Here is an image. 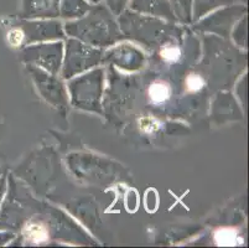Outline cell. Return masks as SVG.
<instances>
[{
    "instance_id": "6da1fadb",
    "label": "cell",
    "mask_w": 249,
    "mask_h": 248,
    "mask_svg": "<svg viewBox=\"0 0 249 248\" xmlns=\"http://www.w3.org/2000/svg\"><path fill=\"white\" fill-rule=\"evenodd\" d=\"M22 233H24L25 238L34 245L44 243L49 240V231H47L46 226L38 224V222L26 225Z\"/></svg>"
},
{
    "instance_id": "ba28073f",
    "label": "cell",
    "mask_w": 249,
    "mask_h": 248,
    "mask_svg": "<svg viewBox=\"0 0 249 248\" xmlns=\"http://www.w3.org/2000/svg\"><path fill=\"white\" fill-rule=\"evenodd\" d=\"M8 41L11 46H20L24 41V33L20 29H13L8 34Z\"/></svg>"
},
{
    "instance_id": "277c9868",
    "label": "cell",
    "mask_w": 249,
    "mask_h": 248,
    "mask_svg": "<svg viewBox=\"0 0 249 248\" xmlns=\"http://www.w3.org/2000/svg\"><path fill=\"white\" fill-rule=\"evenodd\" d=\"M58 0H26V8L33 13H55Z\"/></svg>"
},
{
    "instance_id": "9c48e42d",
    "label": "cell",
    "mask_w": 249,
    "mask_h": 248,
    "mask_svg": "<svg viewBox=\"0 0 249 248\" xmlns=\"http://www.w3.org/2000/svg\"><path fill=\"white\" fill-rule=\"evenodd\" d=\"M218 1H223V0H198L201 8H206L207 5H211L213 3H218Z\"/></svg>"
},
{
    "instance_id": "52a82bcc",
    "label": "cell",
    "mask_w": 249,
    "mask_h": 248,
    "mask_svg": "<svg viewBox=\"0 0 249 248\" xmlns=\"http://www.w3.org/2000/svg\"><path fill=\"white\" fill-rule=\"evenodd\" d=\"M180 50L176 46H166L160 51V56L166 62H176L180 58Z\"/></svg>"
},
{
    "instance_id": "3957f363",
    "label": "cell",
    "mask_w": 249,
    "mask_h": 248,
    "mask_svg": "<svg viewBox=\"0 0 249 248\" xmlns=\"http://www.w3.org/2000/svg\"><path fill=\"white\" fill-rule=\"evenodd\" d=\"M214 241L218 246H235L239 241L238 231L235 229H221L216 232Z\"/></svg>"
},
{
    "instance_id": "5b68a950",
    "label": "cell",
    "mask_w": 249,
    "mask_h": 248,
    "mask_svg": "<svg viewBox=\"0 0 249 248\" xmlns=\"http://www.w3.org/2000/svg\"><path fill=\"white\" fill-rule=\"evenodd\" d=\"M138 124H139L140 131L145 134H153L159 131L160 128L159 120L155 119L154 117H142Z\"/></svg>"
},
{
    "instance_id": "8992f818",
    "label": "cell",
    "mask_w": 249,
    "mask_h": 248,
    "mask_svg": "<svg viewBox=\"0 0 249 248\" xmlns=\"http://www.w3.org/2000/svg\"><path fill=\"white\" fill-rule=\"evenodd\" d=\"M185 83H186V90L189 91V92H198V91L202 90L203 86H205V81H203L202 77L198 76V75L196 74L189 75V76L186 77Z\"/></svg>"
},
{
    "instance_id": "30bf717a",
    "label": "cell",
    "mask_w": 249,
    "mask_h": 248,
    "mask_svg": "<svg viewBox=\"0 0 249 248\" xmlns=\"http://www.w3.org/2000/svg\"><path fill=\"white\" fill-rule=\"evenodd\" d=\"M108 1H109L110 5L115 9H118L119 6H122L124 3H125V0H108Z\"/></svg>"
},
{
    "instance_id": "7a4b0ae2",
    "label": "cell",
    "mask_w": 249,
    "mask_h": 248,
    "mask_svg": "<svg viewBox=\"0 0 249 248\" xmlns=\"http://www.w3.org/2000/svg\"><path fill=\"white\" fill-rule=\"evenodd\" d=\"M149 98L153 103L155 104H161L166 102L170 98L171 95V88L167 85L166 82L164 81H155L150 85L148 90Z\"/></svg>"
}]
</instances>
